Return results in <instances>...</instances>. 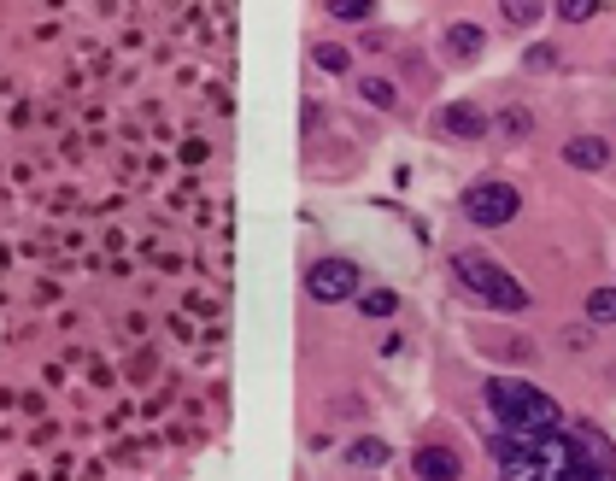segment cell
I'll return each mask as SVG.
<instances>
[{
    "instance_id": "obj_14",
    "label": "cell",
    "mask_w": 616,
    "mask_h": 481,
    "mask_svg": "<svg viewBox=\"0 0 616 481\" xmlns=\"http://www.w3.org/2000/svg\"><path fill=\"white\" fill-rule=\"evenodd\" d=\"M358 94H364V100H370V106H382V112H394V83H382V77H364V83H358Z\"/></svg>"
},
{
    "instance_id": "obj_2",
    "label": "cell",
    "mask_w": 616,
    "mask_h": 481,
    "mask_svg": "<svg viewBox=\"0 0 616 481\" xmlns=\"http://www.w3.org/2000/svg\"><path fill=\"white\" fill-rule=\"evenodd\" d=\"M487 411H493V429H558L564 423L558 399L517 376H487Z\"/></svg>"
},
{
    "instance_id": "obj_5",
    "label": "cell",
    "mask_w": 616,
    "mask_h": 481,
    "mask_svg": "<svg viewBox=\"0 0 616 481\" xmlns=\"http://www.w3.org/2000/svg\"><path fill=\"white\" fill-rule=\"evenodd\" d=\"M517 212H523V194L511 182H476L464 194V218L482 223V229H499V223H511Z\"/></svg>"
},
{
    "instance_id": "obj_13",
    "label": "cell",
    "mask_w": 616,
    "mask_h": 481,
    "mask_svg": "<svg viewBox=\"0 0 616 481\" xmlns=\"http://www.w3.org/2000/svg\"><path fill=\"white\" fill-rule=\"evenodd\" d=\"M587 317L593 323H616V288H593L587 294Z\"/></svg>"
},
{
    "instance_id": "obj_12",
    "label": "cell",
    "mask_w": 616,
    "mask_h": 481,
    "mask_svg": "<svg viewBox=\"0 0 616 481\" xmlns=\"http://www.w3.org/2000/svg\"><path fill=\"white\" fill-rule=\"evenodd\" d=\"M358 311H364V317H394L399 294L394 288H364V294H358Z\"/></svg>"
},
{
    "instance_id": "obj_6",
    "label": "cell",
    "mask_w": 616,
    "mask_h": 481,
    "mask_svg": "<svg viewBox=\"0 0 616 481\" xmlns=\"http://www.w3.org/2000/svg\"><path fill=\"white\" fill-rule=\"evenodd\" d=\"M435 130L452 135V141H482V135L493 130V118H487L482 106H470V100H452V106H440Z\"/></svg>"
},
{
    "instance_id": "obj_11",
    "label": "cell",
    "mask_w": 616,
    "mask_h": 481,
    "mask_svg": "<svg viewBox=\"0 0 616 481\" xmlns=\"http://www.w3.org/2000/svg\"><path fill=\"white\" fill-rule=\"evenodd\" d=\"M446 47H452L458 59H476V53H482V47H487L482 24H452V30H446Z\"/></svg>"
},
{
    "instance_id": "obj_7",
    "label": "cell",
    "mask_w": 616,
    "mask_h": 481,
    "mask_svg": "<svg viewBox=\"0 0 616 481\" xmlns=\"http://www.w3.org/2000/svg\"><path fill=\"white\" fill-rule=\"evenodd\" d=\"M411 470H417V481H458L464 476V458L452 446H417Z\"/></svg>"
},
{
    "instance_id": "obj_3",
    "label": "cell",
    "mask_w": 616,
    "mask_h": 481,
    "mask_svg": "<svg viewBox=\"0 0 616 481\" xmlns=\"http://www.w3.org/2000/svg\"><path fill=\"white\" fill-rule=\"evenodd\" d=\"M452 276L476 294V300H487L493 311H523L528 306V288L505 270V264H493L487 253H476V247H464V253H452Z\"/></svg>"
},
{
    "instance_id": "obj_4",
    "label": "cell",
    "mask_w": 616,
    "mask_h": 481,
    "mask_svg": "<svg viewBox=\"0 0 616 481\" xmlns=\"http://www.w3.org/2000/svg\"><path fill=\"white\" fill-rule=\"evenodd\" d=\"M364 276H358V264L352 259H317L306 270V294L317 306H341V300H358L364 288H358Z\"/></svg>"
},
{
    "instance_id": "obj_16",
    "label": "cell",
    "mask_w": 616,
    "mask_h": 481,
    "mask_svg": "<svg viewBox=\"0 0 616 481\" xmlns=\"http://www.w3.org/2000/svg\"><path fill=\"white\" fill-rule=\"evenodd\" d=\"M505 24H517V30L540 24V6H534V0H505Z\"/></svg>"
},
{
    "instance_id": "obj_8",
    "label": "cell",
    "mask_w": 616,
    "mask_h": 481,
    "mask_svg": "<svg viewBox=\"0 0 616 481\" xmlns=\"http://www.w3.org/2000/svg\"><path fill=\"white\" fill-rule=\"evenodd\" d=\"M564 165L570 171H605L611 165V147L599 135H575V141H564Z\"/></svg>"
},
{
    "instance_id": "obj_18",
    "label": "cell",
    "mask_w": 616,
    "mask_h": 481,
    "mask_svg": "<svg viewBox=\"0 0 616 481\" xmlns=\"http://www.w3.org/2000/svg\"><path fill=\"white\" fill-rule=\"evenodd\" d=\"M317 65L323 71H347V47H317Z\"/></svg>"
},
{
    "instance_id": "obj_17",
    "label": "cell",
    "mask_w": 616,
    "mask_h": 481,
    "mask_svg": "<svg viewBox=\"0 0 616 481\" xmlns=\"http://www.w3.org/2000/svg\"><path fill=\"white\" fill-rule=\"evenodd\" d=\"M593 12H599L593 0H564V6H558V18H564V24H587Z\"/></svg>"
},
{
    "instance_id": "obj_1",
    "label": "cell",
    "mask_w": 616,
    "mask_h": 481,
    "mask_svg": "<svg viewBox=\"0 0 616 481\" xmlns=\"http://www.w3.org/2000/svg\"><path fill=\"white\" fill-rule=\"evenodd\" d=\"M499 481H616V446L593 423L487 429Z\"/></svg>"
},
{
    "instance_id": "obj_15",
    "label": "cell",
    "mask_w": 616,
    "mask_h": 481,
    "mask_svg": "<svg viewBox=\"0 0 616 481\" xmlns=\"http://www.w3.org/2000/svg\"><path fill=\"white\" fill-rule=\"evenodd\" d=\"M329 12H335V18H347V24H370V18H376V6H370V0H335Z\"/></svg>"
},
{
    "instance_id": "obj_10",
    "label": "cell",
    "mask_w": 616,
    "mask_h": 481,
    "mask_svg": "<svg viewBox=\"0 0 616 481\" xmlns=\"http://www.w3.org/2000/svg\"><path fill=\"white\" fill-rule=\"evenodd\" d=\"M493 130L505 135V141H528V135H534V112H528V106H505V112L493 118Z\"/></svg>"
},
{
    "instance_id": "obj_19",
    "label": "cell",
    "mask_w": 616,
    "mask_h": 481,
    "mask_svg": "<svg viewBox=\"0 0 616 481\" xmlns=\"http://www.w3.org/2000/svg\"><path fill=\"white\" fill-rule=\"evenodd\" d=\"M528 65H534V71H552V65H558V53H552V47H528Z\"/></svg>"
},
{
    "instance_id": "obj_9",
    "label": "cell",
    "mask_w": 616,
    "mask_h": 481,
    "mask_svg": "<svg viewBox=\"0 0 616 481\" xmlns=\"http://www.w3.org/2000/svg\"><path fill=\"white\" fill-rule=\"evenodd\" d=\"M347 464H352V470H382V464H388V440H370V435L352 440V446H347Z\"/></svg>"
}]
</instances>
